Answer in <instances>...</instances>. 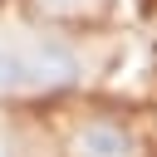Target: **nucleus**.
I'll list each match as a JSON object with an SVG mask.
<instances>
[{
    "mask_svg": "<svg viewBox=\"0 0 157 157\" xmlns=\"http://www.w3.org/2000/svg\"><path fill=\"white\" fill-rule=\"evenodd\" d=\"M78 54L54 39V34H34V29H0V93H49V88H69L78 78Z\"/></svg>",
    "mask_w": 157,
    "mask_h": 157,
    "instance_id": "1",
    "label": "nucleus"
},
{
    "mask_svg": "<svg viewBox=\"0 0 157 157\" xmlns=\"http://www.w3.org/2000/svg\"><path fill=\"white\" fill-rule=\"evenodd\" d=\"M69 157H137V137L128 128L98 118V123H83L69 137Z\"/></svg>",
    "mask_w": 157,
    "mask_h": 157,
    "instance_id": "2",
    "label": "nucleus"
},
{
    "mask_svg": "<svg viewBox=\"0 0 157 157\" xmlns=\"http://www.w3.org/2000/svg\"><path fill=\"white\" fill-rule=\"evenodd\" d=\"M44 10H59V15H88L98 0H39Z\"/></svg>",
    "mask_w": 157,
    "mask_h": 157,
    "instance_id": "3",
    "label": "nucleus"
}]
</instances>
